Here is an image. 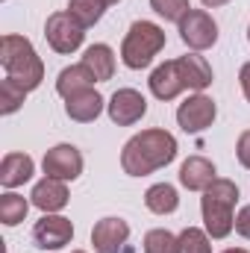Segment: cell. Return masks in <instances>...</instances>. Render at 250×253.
<instances>
[{"mask_svg": "<svg viewBox=\"0 0 250 253\" xmlns=\"http://www.w3.org/2000/svg\"><path fill=\"white\" fill-rule=\"evenodd\" d=\"M65 112H68V118H71V121L88 124V121H94V118L103 112V97H100L94 88H85V91H80V94L68 97Z\"/></svg>", "mask_w": 250, "mask_h": 253, "instance_id": "16", "label": "cell"}, {"mask_svg": "<svg viewBox=\"0 0 250 253\" xmlns=\"http://www.w3.org/2000/svg\"><path fill=\"white\" fill-rule=\"evenodd\" d=\"M103 3H106V6H112V3H118V0H103Z\"/></svg>", "mask_w": 250, "mask_h": 253, "instance_id": "32", "label": "cell"}, {"mask_svg": "<svg viewBox=\"0 0 250 253\" xmlns=\"http://www.w3.org/2000/svg\"><path fill=\"white\" fill-rule=\"evenodd\" d=\"M144 203H147V209L156 212V215H171V212L180 206V197H177V189H174V186H168V183H156V186L147 189Z\"/></svg>", "mask_w": 250, "mask_h": 253, "instance_id": "20", "label": "cell"}, {"mask_svg": "<svg viewBox=\"0 0 250 253\" xmlns=\"http://www.w3.org/2000/svg\"><path fill=\"white\" fill-rule=\"evenodd\" d=\"M236 233L242 239H250V206H242V212L236 218Z\"/></svg>", "mask_w": 250, "mask_h": 253, "instance_id": "28", "label": "cell"}, {"mask_svg": "<svg viewBox=\"0 0 250 253\" xmlns=\"http://www.w3.org/2000/svg\"><path fill=\"white\" fill-rule=\"evenodd\" d=\"M215 165L203 156H188L180 168V183L186 186L188 191H206L212 183H215Z\"/></svg>", "mask_w": 250, "mask_h": 253, "instance_id": "12", "label": "cell"}, {"mask_svg": "<svg viewBox=\"0 0 250 253\" xmlns=\"http://www.w3.org/2000/svg\"><path fill=\"white\" fill-rule=\"evenodd\" d=\"M224 253H248L245 248H230V251H224Z\"/></svg>", "mask_w": 250, "mask_h": 253, "instance_id": "31", "label": "cell"}, {"mask_svg": "<svg viewBox=\"0 0 250 253\" xmlns=\"http://www.w3.org/2000/svg\"><path fill=\"white\" fill-rule=\"evenodd\" d=\"M177 71H180V80L186 88H194V91H203L209 83H212V68L203 56L197 53H188V56H180L177 59Z\"/></svg>", "mask_w": 250, "mask_h": 253, "instance_id": "15", "label": "cell"}, {"mask_svg": "<svg viewBox=\"0 0 250 253\" xmlns=\"http://www.w3.org/2000/svg\"><path fill=\"white\" fill-rule=\"evenodd\" d=\"M177 156V138L168 129H141L124 144L121 165L129 177H147Z\"/></svg>", "mask_w": 250, "mask_h": 253, "instance_id": "1", "label": "cell"}, {"mask_svg": "<svg viewBox=\"0 0 250 253\" xmlns=\"http://www.w3.org/2000/svg\"><path fill=\"white\" fill-rule=\"evenodd\" d=\"M74 239V224L62 215H44L33 227V242L42 251H59Z\"/></svg>", "mask_w": 250, "mask_h": 253, "instance_id": "7", "label": "cell"}, {"mask_svg": "<svg viewBox=\"0 0 250 253\" xmlns=\"http://www.w3.org/2000/svg\"><path fill=\"white\" fill-rule=\"evenodd\" d=\"M27 209H30V203H27L21 194H3V197H0V221H3L6 227L21 224V221L27 218Z\"/></svg>", "mask_w": 250, "mask_h": 253, "instance_id": "22", "label": "cell"}, {"mask_svg": "<svg viewBox=\"0 0 250 253\" xmlns=\"http://www.w3.org/2000/svg\"><path fill=\"white\" fill-rule=\"evenodd\" d=\"M0 62L6 68V77H12L27 91L42 85L44 65L36 56V47L24 36H3V42H0Z\"/></svg>", "mask_w": 250, "mask_h": 253, "instance_id": "3", "label": "cell"}, {"mask_svg": "<svg viewBox=\"0 0 250 253\" xmlns=\"http://www.w3.org/2000/svg\"><path fill=\"white\" fill-rule=\"evenodd\" d=\"M144 253H180V239L168 230H150L144 236Z\"/></svg>", "mask_w": 250, "mask_h": 253, "instance_id": "24", "label": "cell"}, {"mask_svg": "<svg viewBox=\"0 0 250 253\" xmlns=\"http://www.w3.org/2000/svg\"><path fill=\"white\" fill-rule=\"evenodd\" d=\"M80 65L94 77V83H106V80H112V74H115V53H112L109 44H91V47L83 53V62Z\"/></svg>", "mask_w": 250, "mask_h": 253, "instance_id": "17", "label": "cell"}, {"mask_svg": "<svg viewBox=\"0 0 250 253\" xmlns=\"http://www.w3.org/2000/svg\"><path fill=\"white\" fill-rule=\"evenodd\" d=\"M239 83H242V91H245V97L250 100V62L242 65V74H239Z\"/></svg>", "mask_w": 250, "mask_h": 253, "instance_id": "29", "label": "cell"}, {"mask_svg": "<svg viewBox=\"0 0 250 253\" xmlns=\"http://www.w3.org/2000/svg\"><path fill=\"white\" fill-rule=\"evenodd\" d=\"M180 253H212L206 233L197 227H186L180 233Z\"/></svg>", "mask_w": 250, "mask_h": 253, "instance_id": "25", "label": "cell"}, {"mask_svg": "<svg viewBox=\"0 0 250 253\" xmlns=\"http://www.w3.org/2000/svg\"><path fill=\"white\" fill-rule=\"evenodd\" d=\"M236 153H239V162L250 168V129L239 135V144H236Z\"/></svg>", "mask_w": 250, "mask_h": 253, "instance_id": "27", "label": "cell"}, {"mask_svg": "<svg viewBox=\"0 0 250 253\" xmlns=\"http://www.w3.org/2000/svg\"><path fill=\"white\" fill-rule=\"evenodd\" d=\"M33 159L27 153H6L3 162H0V183L6 189H15L21 183H27L33 177Z\"/></svg>", "mask_w": 250, "mask_h": 253, "instance_id": "18", "label": "cell"}, {"mask_svg": "<svg viewBox=\"0 0 250 253\" xmlns=\"http://www.w3.org/2000/svg\"><path fill=\"white\" fill-rule=\"evenodd\" d=\"M236 200H239V186L233 180H215L203 191L200 209H203L206 233L212 239H227L233 233V227H236V218H233Z\"/></svg>", "mask_w": 250, "mask_h": 253, "instance_id": "2", "label": "cell"}, {"mask_svg": "<svg viewBox=\"0 0 250 253\" xmlns=\"http://www.w3.org/2000/svg\"><path fill=\"white\" fill-rule=\"evenodd\" d=\"M44 36L56 53H74L85 39V27L71 12H53L44 24Z\"/></svg>", "mask_w": 250, "mask_h": 253, "instance_id": "5", "label": "cell"}, {"mask_svg": "<svg viewBox=\"0 0 250 253\" xmlns=\"http://www.w3.org/2000/svg\"><path fill=\"white\" fill-rule=\"evenodd\" d=\"M183 80H180V71H177V59L171 62H162L153 74H150V91L159 97V100H174L180 91H183Z\"/></svg>", "mask_w": 250, "mask_h": 253, "instance_id": "14", "label": "cell"}, {"mask_svg": "<svg viewBox=\"0 0 250 253\" xmlns=\"http://www.w3.org/2000/svg\"><path fill=\"white\" fill-rule=\"evenodd\" d=\"M147 112V100L135 91V88H118L109 100V118L118 126H129L141 121Z\"/></svg>", "mask_w": 250, "mask_h": 253, "instance_id": "10", "label": "cell"}, {"mask_svg": "<svg viewBox=\"0 0 250 253\" xmlns=\"http://www.w3.org/2000/svg\"><path fill=\"white\" fill-rule=\"evenodd\" d=\"M44 174L53 180H77L83 174V156L74 144H56L44 153Z\"/></svg>", "mask_w": 250, "mask_h": 253, "instance_id": "8", "label": "cell"}, {"mask_svg": "<svg viewBox=\"0 0 250 253\" xmlns=\"http://www.w3.org/2000/svg\"><path fill=\"white\" fill-rule=\"evenodd\" d=\"M165 47V33L162 27L150 24V21H135L126 33L124 44H121V59L126 68L141 71L153 62V56Z\"/></svg>", "mask_w": 250, "mask_h": 253, "instance_id": "4", "label": "cell"}, {"mask_svg": "<svg viewBox=\"0 0 250 253\" xmlns=\"http://www.w3.org/2000/svg\"><path fill=\"white\" fill-rule=\"evenodd\" d=\"M33 206H39L44 215H50V212H59L65 209V203H68V189H65L62 180H53V177H44L36 189H33Z\"/></svg>", "mask_w": 250, "mask_h": 253, "instance_id": "13", "label": "cell"}, {"mask_svg": "<svg viewBox=\"0 0 250 253\" xmlns=\"http://www.w3.org/2000/svg\"><path fill=\"white\" fill-rule=\"evenodd\" d=\"M126 239H129V224L124 218H103L91 230V245L97 253H121Z\"/></svg>", "mask_w": 250, "mask_h": 253, "instance_id": "11", "label": "cell"}, {"mask_svg": "<svg viewBox=\"0 0 250 253\" xmlns=\"http://www.w3.org/2000/svg\"><path fill=\"white\" fill-rule=\"evenodd\" d=\"M215 100L206 94H191L186 103H180L177 109V121L186 132H203L206 126H212L215 121Z\"/></svg>", "mask_w": 250, "mask_h": 253, "instance_id": "9", "label": "cell"}, {"mask_svg": "<svg viewBox=\"0 0 250 253\" xmlns=\"http://www.w3.org/2000/svg\"><path fill=\"white\" fill-rule=\"evenodd\" d=\"M74 253H85V251H74Z\"/></svg>", "mask_w": 250, "mask_h": 253, "instance_id": "34", "label": "cell"}, {"mask_svg": "<svg viewBox=\"0 0 250 253\" xmlns=\"http://www.w3.org/2000/svg\"><path fill=\"white\" fill-rule=\"evenodd\" d=\"M24 97H27V88L18 85L12 77H6V80L0 83V112H3V115H12V112L24 103Z\"/></svg>", "mask_w": 250, "mask_h": 253, "instance_id": "23", "label": "cell"}, {"mask_svg": "<svg viewBox=\"0 0 250 253\" xmlns=\"http://www.w3.org/2000/svg\"><path fill=\"white\" fill-rule=\"evenodd\" d=\"M103 9H106L103 0H71V3H68V12H71L83 27H94V24L103 18Z\"/></svg>", "mask_w": 250, "mask_h": 253, "instance_id": "21", "label": "cell"}, {"mask_svg": "<svg viewBox=\"0 0 250 253\" xmlns=\"http://www.w3.org/2000/svg\"><path fill=\"white\" fill-rule=\"evenodd\" d=\"M150 6H153L156 15H162L165 21H177V24L186 18L188 9H191L188 0H150Z\"/></svg>", "mask_w": 250, "mask_h": 253, "instance_id": "26", "label": "cell"}, {"mask_svg": "<svg viewBox=\"0 0 250 253\" xmlns=\"http://www.w3.org/2000/svg\"><path fill=\"white\" fill-rule=\"evenodd\" d=\"M248 42H250V27H248Z\"/></svg>", "mask_w": 250, "mask_h": 253, "instance_id": "33", "label": "cell"}, {"mask_svg": "<svg viewBox=\"0 0 250 253\" xmlns=\"http://www.w3.org/2000/svg\"><path fill=\"white\" fill-rule=\"evenodd\" d=\"M91 83H94V77H91L83 65H71V68H65L62 74H59V80H56V91L68 100V97H74V94L91 88Z\"/></svg>", "mask_w": 250, "mask_h": 253, "instance_id": "19", "label": "cell"}, {"mask_svg": "<svg viewBox=\"0 0 250 253\" xmlns=\"http://www.w3.org/2000/svg\"><path fill=\"white\" fill-rule=\"evenodd\" d=\"M203 6H209V9H215V6H227L230 0H200Z\"/></svg>", "mask_w": 250, "mask_h": 253, "instance_id": "30", "label": "cell"}, {"mask_svg": "<svg viewBox=\"0 0 250 253\" xmlns=\"http://www.w3.org/2000/svg\"><path fill=\"white\" fill-rule=\"evenodd\" d=\"M180 39L191 50H206L218 42V24L203 9H188V15L180 21Z\"/></svg>", "mask_w": 250, "mask_h": 253, "instance_id": "6", "label": "cell"}]
</instances>
